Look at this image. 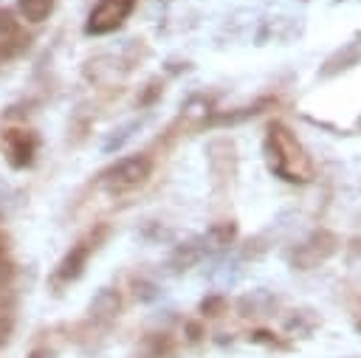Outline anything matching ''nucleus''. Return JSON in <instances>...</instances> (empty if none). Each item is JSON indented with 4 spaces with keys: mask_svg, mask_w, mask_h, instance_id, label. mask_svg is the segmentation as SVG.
Segmentation results:
<instances>
[{
    "mask_svg": "<svg viewBox=\"0 0 361 358\" xmlns=\"http://www.w3.org/2000/svg\"><path fill=\"white\" fill-rule=\"evenodd\" d=\"M268 147H271V161L274 166L288 175L290 180H305L310 175V161L307 155L302 152L299 141L285 130V127H271V135H268Z\"/></svg>",
    "mask_w": 361,
    "mask_h": 358,
    "instance_id": "f257e3e1",
    "label": "nucleus"
},
{
    "mask_svg": "<svg viewBox=\"0 0 361 358\" xmlns=\"http://www.w3.org/2000/svg\"><path fill=\"white\" fill-rule=\"evenodd\" d=\"M149 169H152L149 158L133 155V158H124L116 166H110L104 175V183L110 192H130V189H138L149 178Z\"/></svg>",
    "mask_w": 361,
    "mask_h": 358,
    "instance_id": "f03ea898",
    "label": "nucleus"
},
{
    "mask_svg": "<svg viewBox=\"0 0 361 358\" xmlns=\"http://www.w3.org/2000/svg\"><path fill=\"white\" fill-rule=\"evenodd\" d=\"M130 11H133V0H102L87 17V31L90 34H107V31L118 28Z\"/></svg>",
    "mask_w": 361,
    "mask_h": 358,
    "instance_id": "7ed1b4c3",
    "label": "nucleus"
},
{
    "mask_svg": "<svg viewBox=\"0 0 361 358\" xmlns=\"http://www.w3.org/2000/svg\"><path fill=\"white\" fill-rule=\"evenodd\" d=\"M6 149H8L11 166H25V163H31V155H34V135L25 130H8Z\"/></svg>",
    "mask_w": 361,
    "mask_h": 358,
    "instance_id": "20e7f679",
    "label": "nucleus"
},
{
    "mask_svg": "<svg viewBox=\"0 0 361 358\" xmlns=\"http://www.w3.org/2000/svg\"><path fill=\"white\" fill-rule=\"evenodd\" d=\"M87 251H90V245L87 242H79L76 248H71V254L62 259V265H59V279H73V276H79V271H82V265H85V259H87Z\"/></svg>",
    "mask_w": 361,
    "mask_h": 358,
    "instance_id": "39448f33",
    "label": "nucleus"
},
{
    "mask_svg": "<svg viewBox=\"0 0 361 358\" xmlns=\"http://www.w3.org/2000/svg\"><path fill=\"white\" fill-rule=\"evenodd\" d=\"M17 11L28 23H42L54 11V0H17Z\"/></svg>",
    "mask_w": 361,
    "mask_h": 358,
    "instance_id": "423d86ee",
    "label": "nucleus"
},
{
    "mask_svg": "<svg viewBox=\"0 0 361 358\" xmlns=\"http://www.w3.org/2000/svg\"><path fill=\"white\" fill-rule=\"evenodd\" d=\"M17 34V20L8 8H0V39H8Z\"/></svg>",
    "mask_w": 361,
    "mask_h": 358,
    "instance_id": "0eeeda50",
    "label": "nucleus"
},
{
    "mask_svg": "<svg viewBox=\"0 0 361 358\" xmlns=\"http://www.w3.org/2000/svg\"><path fill=\"white\" fill-rule=\"evenodd\" d=\"M31 358H45V355H42V352H34V355H31Z\"/></svg>",
    "mask_w": 361,
    "mask_h": 358,
    "instance_id": "6e6552de",
    "label": "nucleus"
}]
</instances>
